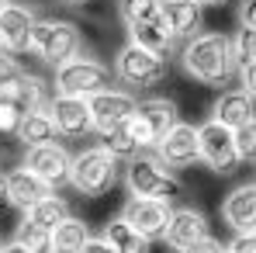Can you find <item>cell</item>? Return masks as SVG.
<instances>
[{
	"label": "cell",
	"mask_w": 256,
	"mask_h": 253,
	"mask_svg": "<svg viewBox=\"0 0 256 253\" xmlns=\"http://www.w3.org/2000/svg\"><path fill=\"white\" fill-rule=\"evenodd\" d=\"M232 56H236V66L256 63V28H239L232 35Z\"/></svg>",
	"instance_id": "f1b7e54d"
},
{
	"label": "cell",
	"mask_w": 256,
	"mask_h": 253,
	"mask_svg": "<svg viewBox=\"0 0 256 253\" xmlns=\"http://www.w3.org/2000/svg\"><path fill=\"white\" fill-rule=\"evenodd\" d=\"M4 4H10V0H0V7H4Z\"/></svg>",
	"instance_id": "b9f144b4"
},
{
	"label": "cell",
	"mask_w": 256,
	"mask_h": 253,
	"mask_svg": "<svg viewBox=\"0 0 256 253\" xmlns=\"http://www.w3.org/2000/svg\"><path fill=\"white\" fill-rule=\"evenodd\" d=\"M24 73V66L18 63V56L14 52H7V49H0V94L7 90V87L18 84V77Z\"/></svg>",
	"instance_id": "4dcf8cb0"
},
{
	"label": "cell",
	"mask_w": 256,
	"mask_h": 253,
	"mask_svg": "<svg viewBox=\"0 0 256 253\" xmlns=\"http://www.w3.org/2000/svg\"><path fill=\"white\" fill-rule=\"evenodd\" d=\"M76 253H114V250H111V243H108L104 236H90Z\"/></svg>",
	"instance_id": "d590c367"
},
{
	"label": "cell",
	"mask_w": 256,
	"mask_h": 253,
	"mask_svg": "<svg viewBox=\"0 0 256 253\" xmlns=\"http://www.w3.org/2000/svg\"><path fill=\"white\" fill-rule=\"evenodd\" d=\"M14 139H21L24 142V149L28 146H42V142H52L56 139V125H52V118H48V111H28L24 118H21V125H18V135Z\"/></svg>",
	"instance_id": "cb8c5ba5"
},
{
	"label": "cell",
	"mask_w": 256,
	"mask_h": 253,
	"mask_svg": "<svg viewBox=\"0 0 256 253\" xmlns=\"http://www.w3.org/2000/svg\"><path fill=\"white\" fill-rule=\"evenodd\" d=\"M118 14L128 25H146V21H160L163 18V0H118Z\"/></svg>",
	"instance_id": "484cf974"
},
{
	"label": "cell",
	"mask_w": 256,
	"mask_h": 253,
	"mask_svg": "<svg viewBox=\"0 0 256 253\" xmlns=\"http://www.w3.org/2000/svg\"><path fill=\"white\" fill-rule=\"evenodd\" d=\"M21 111L14 108V104H7L4 97H0V139H14L18 135V125H21Z\"/></svg>",
	"instance_id": "1f68e13d"
},
{
	"label": "cell",
	"mask_w": 256,
	"mask_h": 253,
	"mask_svg": "<svg viewBox=\"0 0 256 253\" xmlns=\"http://www.w3.org/2000/svg\"><path fill=\"white\" fill-rule=\"evenodd\" d=\"M232 135H236V149H239V156H242V163H256V118H250L246 125L232 128Z\"/></svg>",
	"instance_id": "f546056e"
},
{
	"label": "cell",
	"mask_w": 256,
	"mask_h": 253,
	"mask_svg": "<svg viewBox=\"0 0 256 253\" xmlns=\"http://www.w3.org/2000/svg\"><path fill=\"white\" fill-rule=\"evenodd\" d=\"M86 239H90V225L76 215H66L52 229V253H76Z\"/></svg>",
	"instance_id": "603a6c76"
},
{
	"label": "cell",
	"mask_w": 256,
	"mask_h": 253,
	"mask_svg": "<svg viewBox=\"0 0 256 253\" xmlns=\"http://www.w3.org/2000/svg\"><path fill=\"white\" fill-rule=\"evenodd\" d=\"M35 21H38V14L28 4H4L0 7V49L14 52V56L28 52Z\"/></svg>",
	"instance_id": "4fadbf2b"
},
{
	"label": "cell",
	"mask_w": 256,
	"mask_h": 253,
	"mask_svg": "<svg viewBox=\"0 0 256 253\" xmlns=\"http://www.w3.org/2000/svg\"><path fill=\"white\" fill-rule=\"evenodd\" d=\"M114 77L128 87V90H149V87H160L170 77V56H160L152 49H142V45L128 42L118 49L114 56Z\"/></svg>",
	"instance_id": "277c9868"
},
{
	"label": "cell",
	"mask_w": 256,
	"mask_h": 253,
	"mask_svg": "<svg viewBox=\"0 0 256 253\" xmlns=\"http://www.w3.org/2000/svg\"><path fill=\"white\" fill-rule=\"evenodd\" d=\"M118 180V160L104 149V146H86L80 153H73L70 163V184L76 194L84 198H100L114 187Z\"/></svg>",
	"instance_id": "7a4b0ae2"
},
{
	"label": "cell",
	"mask_w": 256,
	"mask_h": 253,
	"mask_svg": "<svg viewBox=\"0 0 256 253\" xmlns=\"http://www.w3.org/2000/svg\"><path fill=\"white\" fill-rule=\"evenodd\" d=\"M114 80V70L104 66L100 59H90V56H73L66 59L62 66H56V77H52V87L56 94H66V97H94L100 90H108Z\"/></svg>",
	"instance_id": "8992f818"
},
{
	"label": "cell",
	"mask_w": 256,
	"mask_h": 253,
	"mask_svg": "<svg viewBox=\"0 0 256 253\" xmlns=\"http://www.w3.org/2000/svg\"><path fill=\"white\" fill-rule=\"evenodd\" d=\"M208 236V218L198 208H173L170 222H166V232H163V243L170 250H184L198 239Z\"/></svg>",
	"instance_id": "e0dca14e"
},
{
	"label": "cell",
	"mask_w": 256,
	"mask_h": 253,
	"mask_svg": "<svg viewBox=\"0 0 256 253\" xmlns=\"http://www.w3.org/2000/svg\"><path fill=\"white\" fill-rule=\"evenodd\" d=\"M128 42L142 45V49H152V52H160V56H170L173 49V39L170 28L163 25V18L160 21H146V25H128Z\"/></svg>",
	"instance_id": "7402d4cb"
},
{
	"label": "cell",
	"mask_w": 256,
	"mask_h": 253,
	"mask_svg": "<svg viewBox=\"0 0 256 253\" xmlns=\"http://www.w3.org/2000/svg\"><path fill=\"white\" fill-rule=\"evenodd\" d=\"M7 104H14L21 115H28V111H42L45 104H48V90L38 77H32V73H21L18 77V84L7 87L4 94H0Z\"/></svg>",
	"instance_id": "ffe728a7"
},
{
	"label": "cell",
	"mask_w": 256,
	"mask_h": 253,
	"mask_svg": "<svg viewBox=\"0 0 256 253\" xmlns=\"http://www.w3.org/2000/svg\"><path fill=\"white\" fill-rule=\"evenodd\" d=\"M100 146H104L114 160H132V156H138V142L132 139L128 122L118 125V128H111V132H104V135H100Z\"/></svg>",
	"instance_id": "83f0119b"
},
{
	"label": "cell",
	"mask_w": 256,
	"mask_h": 253,
	"mask_svg": "<svg viewBox=\"0 0 256 253\" xmlns=\"http://www.w3.org/2000/svg\"><path fill=\"white\" fill-rule=\"evenodd\" d=\"M180 66L198 84L222 87L232 77V70H236L232 35H225V32H201V35L187 39L184 49H180Z\"/></svg>",
	"instance_id": "6da1fadb"
},
{
	"label": "cell",
	"mask_w": 256,
	"mask_h": 253,
	"mask_svg": "<svg viewBox=\"0 0 256 253\" xmlns=\"http://www.w3.org/2000/svg\"><path fill=\"white\" fill-rule=\"evenodd\" d=\"M156 160H160L163 167H173V170L194 167V163L201 160L198 125H190V122H176V125L156 142Z\"/></svg>",
	"instance_id": "8fae6325"
},
{
	"label": "cell",
	"mask_w": 256,
	"mask_h": 253,
	"mask_svg": "<svg viewBox=\"0 0 256 253\" xmlns=\"http://www.w3.org/2000/svg\"><path fill=\"white\" fill-rule=\"evenodd\" d=\"M222 218L232 232H256V180L239 184L222 201Z\"/></svg>",
	"instance_id": "2e32d148"
},
{
	"label": "cell",
	"mask_w": 256,
	"mask_h": 253,
	"mask_svg": "<svg viewBox=\"0 0 256 253\" xmlns=\"http://www.w3.org/2000/svg\"><path fill=\"white\" fill-rule=\"evenodd\" d=\"M239 21H242V28H256V0L239 4Z\"/></svg>",
	"instance_id": "8d00e7d4"
},
{
	"label": "cell",
	"mask_w": 256,
	"mask_h": 253,
	"mask_svg": "<svg viewBox=\"0 0 256 253\" xmlns=\"http://www.w3.org/2000/svg\"><path fill=\"white\" fill-rule=\"evenodd\" d=\"M163 25L173 39H194L204 28V7L198 0H163Z\"/></svg>",
	"instance_id": "ac0fdd59"
},
{
	"label": "cell",
	"mask_w": 256,
	"mask_h": 253,
	"mask_svg": "<svg viewBox=\"0 0 256 253\" xmlns=\"http://www.w3.org/2000/svg\"><path fill=\"white\" fill-rule=\"evenodd\" d=\"M14 239H18V243H24L32 253H52V232H48L45 225H38V222H32L28 215L18 222Z\"/></svg>",
	"instance_id": "4316f807"
},
{
	"label": "cell",
	"mask_w": 256,
	"mask_h": 253,
	"mask_svg": "<svg viewBox=\"0 0 256 253\" xmlns=\"http://www.w3.org/2000/svg\"><path fill=\"white\" fill-rule=\"evenodd\" d=\"M201 7H218V4H225V0H198Z\"/></svg>",
	"instance_id": "ab89813d"
},
{
	"label": "cell",
	"mask_w": 256,
	"mask_h": 253,
	"mask_svg": "<svg viewBox=\"0 0 256 253\" xmlns=\"http://www.w3.org/2000/svg\"><path fill=\"white\" fill-rule=\"evenodd\" d=\"M225 250L228 253H256V232H236Z\"/></svg>",
	"instance_id": "d6a6232c"
},
{
	"label": "cell",
	"mask_w": 256,
	"mask_h": 253,
	"mask_svg": "<svg viewBox=\"0 0 256 253\" xmlns=\"http://www.w3.org/2000/svg\"><path fill=\"white\" fill-rule=\"evenodd\" d=\"M100 236L111 243V250H114V253H149V250H152V239L142 236L135 225H128L122 215H118V218H108L104 229H100Z\"/></svg>",
	"instance_id": "44dd1931"
},
{
	"label": "cell",
	"mask_w": 256,
	"mask_h": 253,
	"mask_svg": "<svg viewBox=\"0 0 256 253\" xmlns=\"http://www.w3.org/2000/svg\"><path fill=\"white\" fill-rule=\"evenodd\" d=\"M0 253H32L24 243H18V239H7V243H0Z\"/></svg>",
	"instance_id": "74e56055"
},
{
	"label": "cell",
	"mask_w": 256,
	"mask_h": 253,
	"mask_svg": "<svg viewBox=\"0 0 256 253\" xmlns=\"http://www.w3.org/2000/svg\"><path fill=\"white\" fill-rule=\"evenodd\" d=\"M176 122H180L176 101H170V97H146V101H138L135 115L128 118V132L138 142V149H156V142Z\"/></svg>",
	"instance_id": "52a82bcc"
},
{
	"label": "cell",
	"mask_w": 256,
	"mask_h": 253,
	"mask_svg": "<svg viewBox=\"0 0 256 253\" xmlns=\"http://www.w3.org/2000/svg\"><path fill=\"white\" fill-rule=\"evenodd\" d=\"M0 243H4V239H0Z\"/></svg>",
	"instance_id": "7bdbcfd3"
},
{
	"label": "cell",
	"mask_w": 256,
	"mask_h": 253,
	"mask_svg": "<svg viewBox=\"0 0 256 253\" xmlns=\"http://www.w3.org/2000/svg\"><path fill=\"white\" fill-rule=\"evenodd\" d=\"M125 187L132 198H156V201H173L184 194V180L156 156H132L125 167Z\"/></svg>",
	"instance_id": "3957f363"
},
{
	"label": "cell",
	"mask_w": 256,
	"mask_h": 253,
	"mask_svg": "<svg viewBox=\"0 0 256 253\" xmlns=\"http://www.w3.org/2000/svg\"><path fill=\"white\" fill-rule=\"evenodd\" d=\"M170 215H173L170 201H156V198H132V194H128L125 208H122V218H125L128 225H135L142 236H149V239H163Z\"/></svg>",
	"instance_id": "5bb4252c"
},
{
	"label": "cell",
	"mask_w": 256,
	"mask_h": 253,
	"mask_svg": "<svg viewBox=\"0 0 256 253\" xmlns=\"http://www.w3.org/2000/svg\"><path fill=\"white\" fill-rule=\"evenodd\" d=\"M70 163H73V153L62 142H56V139L24 149V167L32 170V173H38L42 180H48L52 187L70 184Z\"/></svg>",
	"instance_id": "7c38bea8"
},
{
	"label": "cell",
	"mask_w": 256,
	"mask_h": 253,
	"mask_svg": "<svg viewBox=\"0 0 256 253\" xmlns=\"http://www.w3.org/2000/svg\"><path fill=\"white\" fill-rule=\"evenodd\" d=\"M239 87L256 101V63H242L239 66Z\"/></svg>",
	"instance_id": "e575fe53"
},
{
	"label": "cell",
	"mask_w": 256,
	"mask_h": 253,
	"mask_svg": "<svg viewBox=\"0 0 256 253\" xmlns=\"http://www.w3.org/2000/svg\"><path fill=\"white\" fill-rule=\"evenodd\" d=\"M86 108H90V118H94V132L104 135V132H111V128L125 125L128 118L135 115L138 97H135L132 90H114V87H108V90L86 97Z\"/></svg>",
	"instance_id": "9c48e42d"
},
{
	"label": "cell",
	"mask_w": 256,
	"mask_h": 253,
	"mask_svg": "<svg viewBox=\"0 0 256 253\" xmlns=\"http://www.w3.org/2000/svg\"><path fill=\"white\" fill-rule=\"evenodd\" d=\"M225 253H228V250H225Z\"/></svg>",
	"instance_id": "ee69618b"
},
{
	"label": "cell",
	"mask_w": 256,
	"mask_h": 253,
	"mask_svg": "<svg viewBox=\"0 0 256 253\" xmlns=\"http://www.w3.org/2000/svg\"><path fill=\"white\" fill-rule=\"evenodd\" d=\"M28 49H32L42 63H48V66H62L66 59H73V56L84 52V35H80V28H76L73 21L38 18Z\"/></svg>",
	"instance_id": "5b68a950"
},
{
	"label": "cell",
	"mask_w": 256,
	"mask_h": 253,
	"mask_svg": "<svg viewBox=\"0 0 256 253\" xmlns=\"http://www.w3.org/2000/svg\"><path fill=\"white\" fill-rule=\"evenodd\" d=\"M212 118L218 122V125H225V128H239V125H246L250 118H256V101L242 90V87L222 90V97L212 104Z\"/></svg>",
	"instance_id": "d6986e66"
},
{
	"label": "cell",
	"mask_w": 256,
	"mask_h": 253,
	"mask_svg": "<svg viewBox=\"0 0 256 253\" xmlns=\"http://www.w3.org/2000/svg\"><path fill=\"white\" fill-rule=\"evenodd\" d=\"M66 4H86V0H66Z\"/></svg>",
	"instance_id": "60d3db41"
},
{
	"label": "cell",
	"mask_w": 256,
	"mask_h": 253,
	"mask_svg": "<svg viewBox=\"0 0 256 253\" xmlns=\"http://www.w3.org/2000/svg\"><path fill=\"white\" fill-rule=\"evenodd\" d=\"M198 146H201V163H208L214 173L222 177H232L236 170L242 167V156L236 149V135L232 128L218 125L214 118L198 125Z\"/></svg>",
	"instance_id": "ba28073f"
},
{
	"label": "cell",
	"mask_w": 256,
	"mask_h": 253,
	"mask_svg": "<svg viewBox=\"0 0 256 253\" xmlns=\"http://www.w3.org/2000/svg\"><path fill=\"white\" fill-rule=\"evenodd\" d=\"M7 205V187H4V173H0V208Z\"/></svg>",
	"instance_id": "f35d334b"
},
{
	"label": "cell",
	"mask_w": 256,
	"mask_h": 253,
	"mask_svg": "<svg viewBox=\"0 0 256 253\" xmlns=\"http://www.w3.org/2000/svg\"><path fill=\"white\" fill-rule=\"evenodd\" d=\"M56 135L62 139H84L94 132V118H90V108H86L84 97H66V94H52L48 104H45Z\"/></svg>",
	"instance_id": "30bf717a"
},
{
	"label": "cell",
	"mask_w": 256,
	"mask_h": 253,
	"mask_svg": "<svg viewBox=\"0 0 256 253\" xmlns=\"http://www.w3.org/2000/svg\"><path fill=\"white\" fill-rule=\"evenodd\" d=\"M176 253H225V246L208 232L204 239H198V243H190V246H184V250H176Z\"/></svg>",
	"instance_id": "836d02e7"
},
{
	"label": "cell",
	"mask_w": 256,
	"mask_h": 253,
	"mask_svg": "<svg viewBox=\"0 0 256 253\" xmlns=\"http://www.w3.org/2000/svg\"><path fill=\"white\" fill-rule=\"evenodd\" d=\"M4 187H7V205H14L18 211H28L32 205H38L45 194L56 191L48 180H42L38 173H32L24 163L4 173Z\"/></svg>",
	"instance_id": "9a60e30c"
},
{
	"label": "cell",
	"mask_w": 256,
	"mask_h": 253,
	"mask_svg": "<svg viewBox=\"0 0 256 253\" xmlns=\"http://www.w3.org/2000/svg\"><path fill=\"white\" fill-rule=\"evenodd\" d=\"M24 215H28L32 222H38V225H45V229L52 232V229H56L66 215H73V211H70V205H66V198H59V194L52 191V194H45L38 205H32Z\"/></svg>",
	"instance_id": "d4e9b609"
}]
</instances>
